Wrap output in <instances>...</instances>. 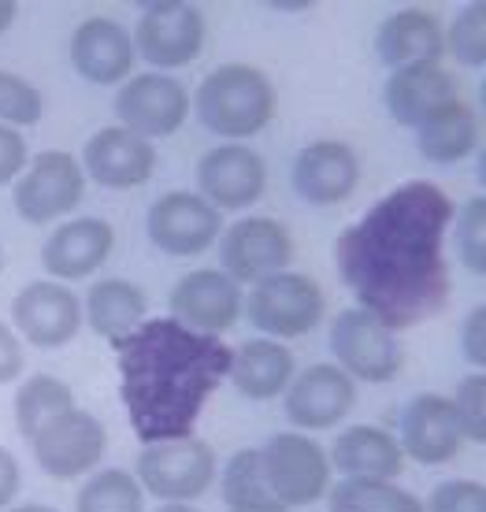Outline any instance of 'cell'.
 <instances>
[{"label": "cell", "instance_id": "39", "mask_svg": "<svg viewBox=\"0 0 486 512\" xmlns=\"http://www.w3.org/2000/svg\"><path fill=\"white\" fill-rule=\"evenodd\" d=\"M26 372V349L23 338L15 334V327L0 323V386L19 383Z\"/></svg>", "mask_w": 486, "mask_h": 512}, {"label": "cell", "instance_id": "15", "mask_svg": "<svg viewBox=\"0 0 486 512\" xmlns=\"http://www.w3.org/2000/svg\"><path fill=\"white\" fill-rule=\"evenodd\" d=\"M357 409V383L338 364H308L282 390V412L294 431H334Z\"/></svg>", "mask_w": 486, "mask_h": 512}, {"label": "cell", "instance_id": "3", "mask_svg": "<svg viewBox=\"0 0 486 512\" xmlns=\"http://www.w3.org/2000/svg\"><path fill=\"white\" fill-rule=\"evenodd\" d=\"M190 101L201 127L223 141L256 138L279 112L275 82L253 64H223L208 71Z\"/></svg>", "mask_w": 486, "mask_h": 512}, {"label": "cell", "instance_id": "29", "mask_svg": "<svg viewBox=\"0 0 486 512\" xmlns=\"http://www.w3.org/2000/svg\"><path fill=\"white\" fill-rule=\"evenodd\" d=\"M219 494H223V505L231 512H290L275 498L268 475H264L260 449L253 446L231 453V461L223 464V472H219Z\"/></svg>", "mask_w": 486, "mask_h": 512}, {"label": "cell", "instance_id": "1", "mask_svg": "<svg viewBox=\"0 0 486 512\" xmlns=\"http://www.w3.org/2000/svg\"><path fill=\"white\" fill-rule=\"evenodd\" d=\"M457 205L438 182L412 179L383 193L334 242V268L357 308L390 331L435 320L449 305L453 271L446 234Z\"/></svg>", "mask_w": 486, "mask_h": 512}, {"label": "cell", "instance_id": "43", "mask_svg": "<svg viewBox=\"0 0 486 512\" xmlns=\"http://www.w3.org/2000/svg\"><path fill=\"white\" fill-rule=\"evenodd\" d=\"M153 512H201V509H193V505H186V501H160Z\"/></svg>", "mask_w": 486, "mask_h": 512}, {"label": "cell", "instance_id": "33", "mask_svg": "<svg viewBox=\"0 0 486 512\" xmlns=\"http://www.w3.org/2000/svg\"><path fill=\"white\" fill-rule=\"evenodd\" d=\"M45 116V93L30 78L0 67V123L4 127H34Z\"/></svg>", "mask_w": 486, "mask_h": 512}, {"label": "cell", "instance_id": "30", "mask_svg": "<svg viewBox=\"0 0 486 512\" xmlns=\"http://www.w3.org/2000/svg\"><path fill=\"white\" fill-rule=\"evenodd\" d=\"M67 409H75V390L49 372L26 375L15 390V427L26 442L38 435L52 416H60Z\"/></svg>", "mask_w": 486, "mask_h": 512}, {"label": "cell", "instance_id": "22", "mask_svg": "<svg viewBox=\"0 0 486 512\" xmlns=\"http://www.w3.org/2000/svg\"><path fill=\"white\" fill-rule=\"evenodd\" d=\"M82 171L86 179L104 190H138L153 179L156 149L153 141L138 138L123 127H101L82 149Z\"/></svg>", "mask_w": 486, "mask_h": 512}, {"label": "cell", "instance_id": "20", "mask_svg": "<svg viewBox=\"0 0 486 512\" xmlns=\"http://www.w3.org/2000/svg\"><path fill=\"white\" fill-rule=\"evenodd\" d=\"M294 193L316 208H331L349 201L360 186V156L353 145L338 138H323L305 145L290 171Z\"/></svg>", "mask_w": 486, "mask_h": 512}, {"label": "cell", "instance_id": "37", "mask_svg": "<svg viewBox=\"0 0 486 512\" xmlns=\"http://www.w3.org/2000/svg\"><path fill=\"white\" fill-rule=\"evenodd\" d=\"M423 512H486L483 479H446L423 501Z\"/></svg>", "mask_w": 486, "mask_h": 512}, {"label": "cell", "instance_id": "16", "mask_svg": "<svg viewBox=\"0 0 486 512\" xmlns=\"http://www.w3.org/2000/svg\"><path fill=\"white\" fill-rule=\"evenodd\" d=\"M145 231L164 256L190 260L219 242L223 212H216L197 190H171L153 201L149 216H145Z\"/></svg>", "mask_w": 486, "mask_h": 512}, {"label": "cell", "instance_id": "34", "mask_svg": "<svg viewBox=\"0 0 486 512\" xmlns=\"http://www.w3.org/2000/svg\"><path fill=\"white\" fill-rule=\"evenodd\" d=\"M453 227H457V253H461V264L472 275L483 279L486 275V197L475 193L472 201L453 216Z\"/></svg>", "mask_w": 486, "mask_h": 512}, {"label": "cell", "instance_id": "4", "mask_svg": "<svg viewBox=\"0 0 486 512\" xmlns=\"http://www.w3.org/2000/svg\"><path fill=\"white\" fill-rule=\"evenodd\" d=\"M242 316L275 342H297L312 334L327 316V294L305 271H279L249 286Z\"/></svg>", "mask_w": 486, "mask_h": 512}, {"label": "cell", "instance_id": "26", "mask_svg": "<svg viewBox=\"0 0 486 512\" xmlns=\"http://www.w3.org/2000/svg\"><path fill=\"white\" fill-rule=\"evenodd\" d=\"M297 375V357L286 342L275 338H249L234 349L227 379L245 401H275Z\"/></svg>", "mask_w": 486, "mask_h": 512}, {"label": "cell", "instance_id": "11", "mask_svg": "<svg viewBox=\"0 0 486 512\" xmlns=\"http://www.w3.org/2000/svg\"><path fill=\"white\" fill-rule=\"evenodd\" d=\"M34 461L45 475L71 483V479H86V475L101 464L104 449H108V431L104 423L86 409H67L52 416L38 435L30 438Z\"/></svg>", "mask_w": 486, "mask_h": 512}, {"label": "cell", "instance_id": "42", "mask_svg": "<svg viewBox=\"0 0 486 512\" xmlns=\"http://www.w3.org/2000/svg\"><path fill=\"white\" fill-rule=\"evenodd\" d=\"M15 15H19V4H15V0H0V34L12 30Z\"/></svg>", "mask_w": 486, "mask_h": 512}, {"label": "cell", "instance_id": "45", "mask_svg": "<svg viewBox=\"0 0 486 512\" xmlns=\"http://www.w3.org/2000/svg\"><path fill=\"white\" fill-rule=\"evenodd\" d=\"M268 8H279V12H305V8H312V0H294V4H275V0H271Z\"/></svg>", "mask_w": 486, "mask_h": 512}, {"label": "cell", "instance_id": "8", "mask_svg": "<svg viewBox=\"0 0 486 512\" xmlns=\"http://www.w3.org/2000/svg\"><path fill=\"white\" fill-rule=\"evenodd\" d=\"M331 353L334 364L353 379V383H394L405 349L397 331H390L383 320H375L364 308H346L331 320Z\"/></svg>", "mask_w": 486, "mask_h": 512}, {"label": "cell", "instance_id": "40", "mask_svg": "<svg viewBox=\"0 0 486 512\" xmlns=\"http://www.w3.org/2000/svg\"><path fill=\"white\" fill-rule=\"evenodd\" d=\"M461 349L468 364H475V372H483L486 364V308L475 305L468 316H464V327H461Z\"/></svg>", "mask_w": 486, "mask_h": 512}, {"label": "cell", "instance_id": "6", "mask_svg": "<svg viewBox=\"0 0 486 512\" xmlns=\"http://www.w3.org/2000/svg\"><path fill=\"white\" fill-rule=\"evenodd\" d=\"M134 475L149 498L193 505L216 483V449L197 435L141 446Z\"/></svg>", "mask_w": 486, "mask_h": 512}, {"label": "cell", "instance_id": "25", "mask_svg": "<svg viewBox=\"0 0 486 512\" xmlns=\"http://www.w3.org/2000/svg\"><path fill=\"white\" fill-rule=\"evenodd\" d=\"M331 472H342V479H397L405 468V453L397 435L375 423H353L327 449Z\"/></svg>", "mask_w": 486, "mask_h": 512}, {"label": "cell", "instance_id": "19", "mask_svg": "<svg viewBox=\"0 0 486 512\" xmlns=\"http://www.w3.org/2000/svg\"><path fill=\"white\" fill-rule=\"evenodd\" d=\"M116 249V227L101 216H75L56 223L41 245V268L56 282H78L108 264Z\"/></svg>", "mask_w": 486, "mask_h": 512}, {"label": "cell", "instance_id": "23", "mask_svg": "<svg viewBox=\"0 0 486 512\" xmlns=\"http://www.w3.org/2000/svg\"><path fill=\"white\" fill-rule=\"evenodd\" d=\"M461 101L457 78L449 75L442 64H420V67H401L390 71L383 86V104L401 127H423L431 116H438L442 108Z\"/></svg>", "mask_w": 486, "mask_h": 512}, {"label": "cell", "instance_id": "41", "mask_svg": "<svg viewBox=\"0 0 486 512\" xmlns=\"http://www.w3.org/2000/svg\"><path fill=\"white\" fill-rule=\"evenodd\" d=\"M19 490H23V468H19L12 449L0 446V512L12 509Z\"/></svg>", "mask_w": 486, "mask_h": 512}, {"label": "cell", "instance_id": "28", "mask_svg": "<svg viewBox=\"0 0 486 512\" xmlns=\"http://www.w3.org/2000/svg\"><path fill=\"white\" fill-rule=\"evenodd\" d=\"M479 141H483V119L464 101L449 104L438 116L427 119L423 127H416V149H420V156L442 167L468 160L479 149Z\"/></svg>", "mask_w": 486, "mask_h": 512}, {"label": "cell", "instance_id": "32", "mask_svg": "<svg viewBox=\"0 0 486 512\" xmlns=\"http://www.w3.org/2000/svg\"><path fill=\"white\" fill-rule=\"evenodd\" d=\"M75 512H145V490L127 468H104L78 487Z\"/></svg>", "mask_w": 486, "mask_h": 512}, {"label": "cell", "instance_id": "35", "mask_svg": "<svg viewBox=\"0 0 486 512\" xmlns=\"http://www.w3.org/2000/svg\"><path fill=\"white\" fill-rule=\"evenodd\" d=\"M446 49L464 67L486 64V4H472L453 19V26L446 30Z\"/></svg>", "mask_w": 486, "mask_h": 512}, {"label": "cell", "instance_id": "18", "mask_svg": "<svg viewBox=\"0 0 486 512\" xmlns=\"http://www.w3.org/2000/svg\"><path fill=\"white\" fill-rule=\"evenodd\" d=\"M397 442H401V453L423 468L457 461L464 435L457 412H453V401L446 394H435V390L412 394L401 409V438Z\"/></svg>", "mask_w": 486, "mask_h": 512}, {"label": "cell", "instance_id": "12", "mask_svg": "<svg viewBox=\"0 0 486 512\" xmlns=\"http://www.w3.org/2000/svg\"><path fill=\"white\" fill-rule=\"evenodd\" d=\"M190 108V90L175 75H160V71L130 75L116 93L119 127L145 141L179 134L190 119Z\"/></svg>", "mask_w": 486, "mask_h": 512}, {"label": "cell", "instance_id": "14", "mask_svg": "<svg viewBox=\"0 0 486 512\" xmlns=\"http://www.w3.org/2000/svg\"><path fill=\"white\" fill-rule=\"evenodd\" d=\"M197 193L216 212H245L268 193V164L245 141H223L208 149L197 167Z\"/></svg>", "mask_w": 486, "mask_h": 512}, {"label": "cell", "instance_id": "44", "mask_svg": "<svg viewBox=\"0 0 486 512\" xmlns=\"http://www.w3.org/2000/svg\"><path fill=\"white\" fill-rule=\"evenodd\" d=\"M4 512H60V509H52V505H41V501H26V505H12V509H4Z\"/></svg>", "mask_w": 486, "mask_h": 512}, {"label": "cell", "instance_id": "24", "mask_svg": "<svg viewBox=\"0 0 486 512\" xmlns=\"http://www.w3.org/2000/svg\"><path fill=\"white\" fill-rule=\"evenodd\" d=\"M442 52H446V26L427 8H397L375 30V56L390 71L442 64Z\"/></svg>", "mask_w": 486, "mask_h": 512}, {"label": "cell", "instance_id": "21", "mask_svg": "<svg viewBox=\"0 0 486 512\" xmlns=\"http://www.w3.org/2000/svg\"><path fill=\"white\" fill-rule=\"evenodd\" d=\"M71 67L93 86H123L134 75L138 52L130 30L108 15H90L71 30Z\"/></svg>", "mask_w": 486, "mask_h": 512}, {"label": "cell", "instance_id": "38", "mask_svg": "<svg viewBox=\"0 0 486 512\" xmlns=\"http://www.w3.org/2000/svg\"><path fill=\"white\" fill-rule=\"evenodd\" d=\"M26 164H30V149H26L23 130L0 123V186H15Z\"/></svg>", "mask_w": 486, "mask_h": 512}, {"label": "cell", "instance_id": "27", "mask_svg": "<svg viewBox=\"0 0 486 512\" xmlns=\"http://www.w3.org/2000/svg\"><path fill=\"white\" fill-rule=\"evenodd\" d=\"M145 312H149V297L138 282L130 279H97L86 290V301H82L86 327L104 342H116L134 327H141L149 320Z\"/></svg>", "mask_w": 486, "mask_h": 512}, {"label": "cell", "instance_id": "17", "mask_svg": "<svg viewBox=\"0 0 486 512\" xmlns=\"http://www.w3.org/2000/svg\"><path fill=\"white\" fill-rule=\"evenodd\" d=\"M167 305H171V320H179L182 327L223 338L234 323L242 320L245 294L242 286L219 268H197L186 271L171 286Z\"/></svg>", "mask_w": 486, "mask_h": 512}, {"label": "cell", "instance_id": "13", "mask_svg": "<svg viewBox=\"0 0 486 512\" xmlns=\"http://www.w3.org/2000/svg\"><path fill=\"white\" fill-rule=\"evenodd\" d=\"M82 297L56 279H34L12 301V327L26 346L64 349L82 334Z\"/></svg>", "mask_w": 486, "mask_h": 512}, {"label": "cell", "instance_id": "7", "mask_svg": "<svg viewBox=\"0 0 486 512\" xmlns=\"http://www.w3.org/2000/svg\"><path fill=\"white\" fill-rule=\"evenodd\" d=\"M134 52L145 64L171 75L175 67H190L205 52L208 23L205 12L186 0H153L145 4L134 26Z\"/></svg>", "mask_w": 486, "mask_h": 512}, {"label": "cell", "instance_id": "5", "mask_svg": "<svg viewBox=\"0 0 486 512\" xmlns=\"http://www.w3.org/2000/svg\"><path fill=\"white\" fill-rule=\"evenodd\" d=\"M86 201V171L78 156L64 149H45L30 156L26 171L12 186V205L23 223L30 227H49L75 216L78 205Z\"/></svg>", "mask_w": 486, "mask_h": 512}, {"label": "cell", "instance_id": "2", "mask_svg": "<svg viewBox=\"0 0 486 512\" xmlns=\"http://www.w3.org/2000/svg\"><path fill=\"white\" fill-rule=\"evenodd\" d=\"M108 346L116 353L119 401L141 446L190 438L234 357L223 338L190 331L171 316L145 320Z\"/></svg>", "mask_w": 486, "mask_h": 512}, {"label": "cell", "instance_id": "10", "mask_svg": "<svg viewBox=\"0 0 486 512\" xmlns=\"http://www.w3.org/2000/svg\"><path fill=\"white\" fill-rule=\"evenodd\" d=\"M294 253V234L271 216H242L219 234V271L231 275L238 286H253L268 275L290 271Z\"/></svg>", "mask_w": 486, "mask_h": 512}, {"label": "cell", "instance_id": "36", "mask_svg": "<svg viewBox=\"0 0 486 512\" xmlns=\"http://www.w3.org/2000/svg\"><path fill=\"white\" fill-rule=\"evenodd\" d=\"M449 401H453V412H457L464 442L486 446V375L468 372L461 379V386H457V394L449 397Z\"/></svg>", "mask_w": 486, "mask_h": 512}, {"label": "cell", "instance_id": "31", "mask_svg": "<svg viewBox=\"0 0 486 512\" xmlns=\"http://www.w3.org/2000/svg\"><path fill=\"white\" fill-rule=\"evenodd\" d=\"M331 512H423V501L394 479H342L327 490Z\"/></svg>", "mask_w": 486, "mask_h": 512}, {"label": "cell", "instance_id": "9", "mask_svg": "<svg viewBox=\"0 0 486 512\" xmlns=\"http://www.w3.org/2000/svg\"><path fill=\"white\" fill-rule=\"evenodd\" d=\"M264 475H268L275 498L286 509H305L327 498L334 483L331 457L327 449L305 431H279L268 438V446L260 449Z\"/></svg>", "mask_w": 486, "mask_h": 512}, {"label": "cell", "instance_id": "46", "mask_svg": "<svg viewBox=\"0 0 486 512\" xmlns=\"http://www.w3.org/2000/svg\"><path fill=\"white\" fill-rule=\"evenodd\" d=\"M0 271H4V245H0Z\"/></svg>", "mask_w": 486, "mask_h": 512}]
</instances>
